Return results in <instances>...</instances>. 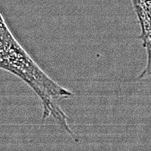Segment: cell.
Instances as JSON below:
<instances>
[{"mask_svg":"<svg viewBox=\"0 0 151 151\" xmlns=\"http://www.w3.org/2000/svg\"><path fill=\"white\" fill-rule=\"evenodd\" d=\"M0 70L8 72L26 84L39 76L41 68L13 35L0 12Z\"/></svg>","mask_w":151,"mask_h":151,"instance_id":"1","label":"cell"}]
</instances>
